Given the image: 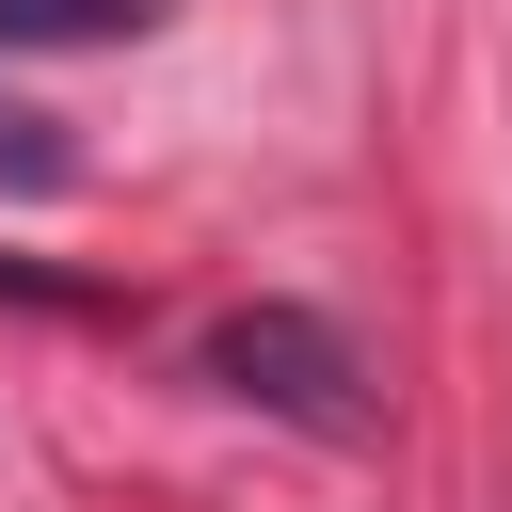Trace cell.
<instances>
[{
	"instance_id": "1",
	"label": "cell",
	"mask_w": 512,
	"mask_h": 512,
	"mask_svg": "<svg viewBox=\"0 0 512 512\" xmlns=\"http://www.w3.org/2000/svg\"><path fill=\"white\" fill-rule=\"evenodd\" d=\"M208 384L224 400H272V416H304V432H368V368H352V336L336 320H304V304H256V320H224L208 336Z\"/></svg>"
},
{
	"instance_id": "2",
	"label": "cell",
	"mask_w": 512,
	"mask_h": 512,
	"mask_svg": "<svg viewBox=\"0 0 512 512\" xmlns=\"http://www.w3.org/2000/svg\"><path fill=\"white\" fill-rule=\"evenodd\" d=\"M160 0H0V48H80V32H144Z\"/></svg>"
}]
</instances>
